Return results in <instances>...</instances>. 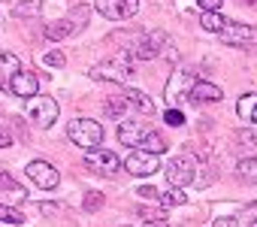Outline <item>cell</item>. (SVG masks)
<instances>
[{
  "instance_id": "cell-33",
  "label": "cell",
  "mask_w": 257,
  "mask_h": 227,
  "mask_svg": "<svg viewBox=\"0 0 257 227\" xmlns=\"http://www.w3.org/2000/svg\"><path fill=\"white\" fill-rule=\"evenodd\" d=\"M61 209H64V206H58V203H43V206H40L43 215H55V212H61Z\"/></svg>"
},
{
  "instance_id": "cell-27",
  "label": "cell",
  "mask_w": 257,
  "mask_h": 227,
  "mask_svg": "<svg viewBox=\"0 0 257 227\" xmlns=\"http://www.w3.org/2000/svg\"><path fill=\"white\" fill-rule=\"evenodd\" d=\"M82 206H85V212H97V209L103 206V194H100V191H88Z\"/></svg>"
},
{
  "instance_id": "cell-18",
  "label": "cell",
  "mask_w": 257,
  "mask_h": 227,
  "mask_svg": "<svg viewBox=\"0 0 257 227\" xmlns=\"http://www.w3.org/2000/svg\"><path fill=\"white\" fill-rule=\"evenodd\" d=\"M254 112H257V94L248 91V94H242L239 103H236V116H239L242 122H251V119H254Z\"/></svg>"
},
{
  "instance_id": "cell-3",
  "label": "cell",
  "mask_w": 257,
  "mask_h": 227,
  "mask_svg": "<svg viewBox=\"0 0 257 227\" xmlns=\"http://www.w3.org/2000/svg\"><path fill=\"white\" fill-rule=\"evenodd\" d=\"M25 112H28V119H31L37 128L49 131V128L58 122V112H61V109H58V100H55V97H46V94H40V97L28 100Z\"/></svg>"
},
{
  "instance_id": "cell-8",
  "label": "cell",
  "mask_w": 257,
  "mask_h": 227,
  "mask_svg": "<svg viewBox=\"0 0 257 227\" xmlns=\"http://www.w3.org/2000/svg\"><path fill=\"white\" fill-rule=\"evenodd\" d=\"M124 170L131 173V176H152V173L161 170V155L137 149V152H131V155L124 158Z\"/></svg>"
},
{
  "instance_id": "cell-1",
  "label": "cell",
  "mask_w": 257,
  "mask_h": 227,
  "mask_svg": "<svg viewBox=\"0 0 257 227\" xmlns=\"http://www.w3.org/2000/svg\"><path fill=\"white\" fill-rule=\"evenodd\" d=\"M88 76H91V79H97V82L131 85V82H134V76H137V58H134L131 52H121V55H115V58H109V61L94 64V67L88 70Z\"/></svg>"
},
{
  "instance_id": "cell-2",
  "label": "cell",
  "mask_w": 257,
  "mask_h": 227,
  "mask_svg": "<svg viewBox=\"0 0 257 227\" xmlns=\"http://www.w3.org/2000/svg\"><path fill=\"white\" fill-rule=\"evenodd\" d=\"M67 137H70L73 146L91 152V149H100V143H103V128H100L97 122H91V119H73V122L67 125Z\"/></svg>"
},
{
  "instance_id": "cell-35",
  "label": "cell",
  "mask_w": 257,
  "mask_h": 227,
  "mask_svg": "<svg viewBox=\"0 0 257 227\" xmlns=\"http://www.w3.org/2000/svg\"><path fill=\"white\" fill-rule=\"evenodd\" d=\"M143 227H164V221H146Z\"/></svg>"
},
{
  "instance_id": "cell-34",
  "label": "cell",
  "mask_w": 257,
  "mask_h": 227,
  "mask_svg": "<svg viewBox=\"0 0 257 227\" xmlns=\"http://www.w3.org/2000/svg\"><path fill=\"white\" fill-rule=\"evenodd\" d=\"M7 146H13V137L7 128H0V149H7Z\"/></svg>"
},
{
  "instance_id": "cell-13",
  "label": "cell",
  "mask_w": 257,
  "mask_h": 227,
  "mask_svg": "<svg viewBox=\"0 0 257 227\" xmlns=\"http://www.w3.org/2000/svg\"><path fill=\"white\" fill-rule=\"evenodd\" d=\"M152 131L146 128V122H140V119H124L121 125H118V143L121 146H143V140L149 137Z\"/></svg>"
},
{
  "instance_id": "cell-7",
  "label": "cell",
  "mask_w": 257,
  "mask_h": 227,
  "mask_svg": "<svg viewBox=\"0 0 257 227\" xmlns=\"http://www.w3.org/2000/svg\"><path fill=\"white\" fill-rule=\"evenodd\" d=\"M140 10V0H97V13L109 22H127Z\"/></svg>"
},
{
  "instance_id": "cell-14",
  "label": "cell",
  "mask_w": 257,
  "mask_h": 227,
  "mask_svg": "<svg viewBox=\"0 0 257 227\" xmlns=\"http://www.w3.org/2000/svg\"><path fill=\"white\" fill-rule=\"evenodd\" d=\"M10 91H13L16 97H25V100L40 97V79H37V73H31V70L16 73V76L10 79Z\"/></svg>"
},
{
  "instance_id": "cell-11",
  "label": "cell",
  "mask_w": 257,
  "mask_h": 227,
  "mask_svg": "<svg viewBox=\"0 0 257 227\" xmlns=\"http://www.w3.org/2000/svg\"><path fill=\"white\" fill-rule=\"evenodd\" d=\"M218 37H221V43H227V46H242V49L257 46V28H254V25H242V22H230Z\"/></svg>"
},
{
  "instance_id": "cell-36",
  "label": "cell",
  "mask_w": 257,
  "mask_h": 227,
  "mask_svg": "<svg viewBox=\"0 0 257 227\" xmlns=\"http://www.w3.org/2000/svg\"><path fill=\"white\" fill-rule=\"evenodd\" d=\"M251 122H254V125H257V112H254V119H251Z\"/></svg>"
},
{
  "instance_id": "cell-19",
  "label": "cell",
  "mask_w": 257,
  "mask_h": 227,
  "mask_svg": "<svg viewBox=\"0 0 257 227\" xmlns=\"http://www.w3.org/2000/svg\"><path fill=\"white\" fill-rule=\"evenodd\" d=\"M236 176L245 182V185H257V158H242L236 164Z\"/></svg>"
},
{
  "instance_id": "cell-24",
  "label": "cell",
  "mask_w": 257,
  "mask_h": 227,
  "mask_svg": "<svg viewBox=\"0 0 257 227\" xmlns=\"http://www.w3.org/2000/svg\"><path fill=\"white\" fill-rule=\"evenodd\" d=\"M40 13H43V0H25V4H19V7L13 10L16 19H34V16H40Z\"/></svg>"
},
{
  "instance_id": "cell-20",
  "label": "cell",
  "mask_w": 257,
  "mask_h": 227,
  "mask_svg": "<svg viewBox=\"0 0 257 227\" xmlns=\"http://www.w3.org/2000/svg\"><path fill=\"white\" fill-rule=\"evenodd\" d=\"M0 188H4V191H7V194L16 200V203H25V200H28V191H25V188H22L16 179H10L4 170H0Z\"/></svg>"
},
{
  "instance_id": "cell-17",
  "label": "cell",
  "mask_w": 257,
  "mask_h": 227,
  "mask_svg": "<svg viewBox=\"0 0 257 227\" xmlns=\"http://www.w3.org/2000/svg\"><path fill=\"white\" fill-rule=\"evenodd\" d=\"M124 97H127V103H131V109H140L143 116H152L155 112V100L149 94L137 91V88H124Z\"/></svg>"
},
{
  "instance_id": "cell-25",
  "label": "cell",
  "mask_w": 257,
  "mask_h": 227,
  "mask_svg": "<svg viewBox=\"0 0 257 227\" xmlns=\"http://www.w3.org/2000/svg\"><path fill=\"white\" fill-rule=\"evenodd\" d=\"M140 149H143V152H152V155H164V152H167V143H164L161 134H149Z\"/></svg>"
},
{
  "instance_id": "cell-28",
  "label": "cell",
  "mask_w": 257,
  "mask_h": 227,
  "mask_svg": "<svg viewBox=\"0 0 257 227\" xmlns=\"http://www.w3.org/2000/svg\"><path fill=\"white\" fill-rule=\"evenodd\" d=\"M164 122H167L170 128H182V125H185V112H179V109H167V112H164Z\"/></svg>"
},
{
  "instance_id": "cell-37",
  "label": "cell",
  "mask_w": 257,
  "mask_h": 227,
  "mask_svg": "<svg viewBox=\"0 0 257 227\" xmlns=\"http://www.w3.org/2000/svg\"><path fill=\"white\" fill-rule=\"evenodd\" d=\"M248 227H257V221H251V224H248Z\"/></svg>"
},
{
  "instance_id": "cell-38",
  "label": "cell",
  "mask_w": 257,
  "mask_h": 227,
  "mask_svg": "<svg viewBox=\"0 0 257 227\" xmlns=\"http://www.w3.org/2000/svg\"><path fill=\"white\" fill-rule=\"evenodd\" d=\"M245 4H257V0H245Z\"/></svg>"
},
{
  "instance_id": "cell-30",
  "label": "cell",
  "mask_w": 257,
  "mask_h": 227,
  "mask_svg": "<svg viewBox=\"0 0 257 227\" xmlns=\"http://www.w3.org/2000/svg\"><path fill=\"white\" fill-rule=\"evenodd\" d=\"M197 4H200L203 13H221V4H224V0H197Z\"/></svg>"
},
{
  "instance_id": "cell-12",
  "label": "cell",
  "mask_w": 257,
  "mask_h": 227,
  "mask_svg": "<svg viewBox=\"0 0 257 227\" xmlns=\"http://www.w3.org/2000/svg\"><path fill=\"white\" fill-rule=\"evenodd\" d=\"M25 173H28V176H31V182H34V185H40L43 191H52V188H58V182H61V173H58L49 161H31Z\"/></svg>"
},
{
  "instance_id": "cell-5",
  "label": "cell",
  "mask_w": 257,
  "mask_h": 227,
  "mask_svg": "<svg viewBox=\"0 0 257 227\" xmlns=\"http://www.w3.org/2000/svg\"><path fill=\"white\" fill-rule=\"evenodd\" d=\"M194 85H197V73H194V70H188V67H179V70L170 76L167 88H164V97H167V103H176V100H182L185 94L191 97Z\"/></svg>"
},
{
  "instance_id": "cell-21",
  "label": "cell",
  "mask_w": 257,
  "mask_h": 227,
  "mask_svg": "<svg viewBox=\"0 0 257 227\" xmlns=\"http://www.w3.org/2000/svg\"><path fill=\"white\" fill-rule=\"evenodd\" d=\"M200 25H203V31H206V34H221V31H224L230 22H227L221 13H203Z\"/></svg>"
},
{
  "instance_id": "cell-32",
  "label": "cell",
  "mask_w": 257,
  "mask_h": 227,
  "mask_svg": "<svg viewBox=\"0 0 257 227\" xmlns=\"http://www.w3.org/2000/svg\"><path fill=\"white\" fill-rule=\"evenodd\" d=\"M236 140H239V143H245V146H257V134H251V131H239V134H236Z\"/></svg>"
},
{
  "instance_id": "cell-15",
  "label": "cell",
  "mask_w": 257,
  "mask_h": 227,
  "mask_svg": "<svg viewBox=\"0 0 257 227\" xmlns=\"http://www.w3.org/2000/svg\"><path fill=\"white\" fill-rule=\"evenodd\" d=\"M137 194H140L143 200H155V203H161V206H182V203L188 200V194H185L182 188H167V191H158V188H152V185H143Z\"/></svg>"
},
{
  "instance_id": "cell-26",
  "label": "cell",
  "mask_w": 257,
  "mask_h": 227,
  "mask_svg": "<svg viewBox=\"0 0 257 227\" xmlns=\"http://www.w3.org/2000/svg\"><path fill=\"white\" fill-rule=\"evenodd\" d=\"M0 221H4V224H25V215L19 212V209H13V206H4V203H0Z\"/></svg>"
},
{
  "instance_id": "cell-22",
  "label": "cell",
  "mask_w": 257,
  "mask_h": 227,
  "mask_svg": "<svg viewBox=\"0 0 257 227\" xmlns=\"http://www.w3.org/2000/svg\"><path fill=\"white\" fill-rule=\"evenodd\" d=\"M16 73H22V61L13 55V52H4L0 49V76H16Z\"/></svg>"
},
{
  "instance_id": "cell-29",
  "label": "cell",
  "mask_w": 257,
  "mask_h": 227,
  "mask_svg": "<svg viewBox=\"0 0 257 227\" xmlns=\"http://www.w3.org/2000/svg\"><path fill=\"white\" fill-rule=\"evenodd\" d=\"M43 64H49V67H64L67 58H64V52H46V55H43Z\"/></svg>"
},
{
  "instance_id": "cell-31",
  "label": "cell",
  "mask_w": 257,
  "mask_h": 227,
  "mask_svg": "<svg viewBox=\"0 0 257 227\" xmlns=\"http://www.w3.org/2000/svg\"><path fill=\"white\" fill-rule=\"evenodd\" d=\"M140 215H146L149 221H158V218L164 221V218H167V212H164V209H140Z\"/></svg>"
},
{
  "instance_id": "cell-10",
  "label": "cell",
  "mask_w": 257,
  "mask_h": 227,
  "mask_svg": "<svg viewBox=\"0 0 257 227\" xmlns=\"http://www.w3.org/2000/svg\"><path fill=\"white\" fill-rule=\"evenodd\" d=\"M85 167L97 176H112V173H118L121 161L109 149H91V152H85Z\"/></svg>"
},
{
  "instance_id": "cell-23",
  "label": "cell",
  "mask_w": 257,
  "mask_h": 227,
  "mask_svg": "<svg viewBox=\"0 0 257 227\" xmlns=\"http://www.w3.org/2000/svg\"><path fill=\"white\" fill-rule=\"evenodd\" d=\"M103 109H106V116H112V119H124V112L131 109V103H127V97L121 94V97L106 100V103H103Z\"/></svg>"
},
{
  "instance_id": "cell-16",
  "label": "cell",
  "mask_w": 257,
  "mask_h": 227,
  "mask_svg": "<svg viewBox=\"0 0 257 227\" xmlns=\"http://www.w3.org/2000/svg\"><path fill=\"white\" fill-rule=\"evenodd\" d=\"M191 100H197V103H218V100H224V91L218 85H212V82H197L194 91H191Z\"/></svg>"
},
{
  "instance_id": "cell-9",
  "label": "cell",
  "mask_w": 257,
  "mask_h": 227,
  "mask_svg": "<svg viewBox=\"0 0 257 227\" xmlns=\"http://www.w3.org/2000/svg\"><path fill=\"white\" fill-rule=\"evenodd\" d=\"M164 46H167V34H161V31H152V34H146V37L134 40V46H131V55H134L137 61H152V58H158V55L164 52Z\"/></svg>"
},
{
  "instance_id": "cell-4",
  "label": "cell",
  "mask_w": 257,
  "mask_h": 227,
  "mask_svg": "<svg viewBox=\"0 0 257 227\" xmlns=\"http://www.w3.org/2000/svg\"><path fill=\"white\" fill-rule=\"evenodd\" d=\"M167 182H170V188H188V185H194V179H197V164H194V158L191 155H179V158H173L170 164H167Z\"/></svg>"
},
{
  "instance_id": "cell-6",
  "label": "cell",
  "mask_w": 257,
  "mask_h": 227,
  "mask_svg": "<svg viewBox=\"0 0 257 227\" xmlns=\"http://www.w3.org/2000/svg\"><path fill=\"white\" fill-rule=\"evenodd\" d=\"M85 16H88V10H85V7H79V10H76L73 16H67V19H58V22L46 25V31H43V34H46V40H52V43H61V40L73 37V34H76V31L82 28L79 22H82Z\"/></svg>"
}]
</instances>
